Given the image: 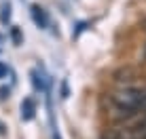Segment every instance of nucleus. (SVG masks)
Segmentation results:
<instances>
[{"label": "nucleus", "instance_id": "20e7f679", "mask_svg": "<svg viewBox=\"0 0 146 139\" xmlns=\"http://www.w3.org/2000/svg\"><path fill=\"white\" fill-rule=\"evenodd\" d=\"M11 40H13L15 47L23 44V34H21V30H19L17 26H13V28H11Z\"/></svg>", "mask_w": 146, "mask_h": 139}, {"label": "nucleus", "instance_id": "423d86ee", "mask_svg": "<svg viewBox=\"0 0 146 139\" xmlns=\"http://www.w3.org/2000/svg\"><path fill=\"white\" fill-rule=\"evenodd\" d=\"M11 74V68L7 66V61H0V78H7Z\"/></svg>", "mask_w": 146, "mask_h": 139}, {"label": "nucleus", "instance_id": "7ed1b4c3", "mask_svg": "<svg viewBox=\"0 0 146 139\" xmlns=\"http://www.w3.org/2000/svg\"><path fill=\"white\" fill-rule=\"evenodd\" d=\"M19 110H21V120H32L34 116H36V103L32 101V99L30 97H26L21 101V108H19Z\"/></svg>", "mask_w": 146, "mask_h": 139}, {"label": "nucleus", "instance_id": "39448f33", "mask_svg": "<svg viewBox=\"0 0 146 139\" xmlns=\"http://www.w3.org/2000/svg\"><path fill=\"white\" fill-rule=\"evenodd\" d=\"M11 2H9V0H7V2H4L2 4V13H0V21H2V23H9V19H11Z\"/></svg>", "mask_w": 146, "mask_h": 139}, {"label": "nucleus", "instance_id": "f03ea898", "mask_svg": "<svg viewBox=\"0 0 146 139\" xmlns=\"http://www.w3.org/2000/svg\"><path fill=\"white\" fill-rule=\"evenodd\" d=\"M30 13H32V19H34V23H36V28H40V30L49 28V15L40 4H32V7H30Z\"/></svg>", "mask_w": 146, "mask_h": 139}, {"label": "nucleus", "instance_id": "0eeeda50", "mask_svg": "<svg viewBox=\"0 0 146 139\" xmlns=\"http://www.w3.org/2000/svg\"><path fill=\"white\" fill-rule=\"evenodd\" d=\"M9 93H11V89H0V99H7Z\"/></svg>", "mask_w": 146, "mask_h": 139}, {"label": "nucleus", "instance_id": "f257e3e1", "mask_svg": "<svg viewBox=\"0 0 146 139\" xmlns=\"http://www.w3.org/2000/svg\"><path fill=\"white\" fill-rule=\"evenodd\" d=\"M110 103L123 118H131L140 110H146V89L140 87H123L112 93Z\"/></svg>", "mask_w": 146, "mask_h": 139}]
</instances>
